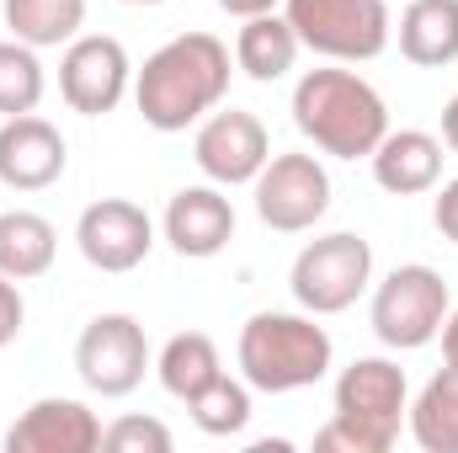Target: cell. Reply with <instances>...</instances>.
I'll return each mask as SVG.
<instances>
[{"instance_id":"603a6c76","label":"cell","mask_w":458,"mask_h":453,"mask_svg":"<svg viewBox=\"0 0 458 453\" xmlns=\"http://www.w3.org/2000/svg\"><path fill=\"white\" fill-rule=\"evenodd\" d=\"M187 416H192L198 432H208V438H240V432L250 427V384L219 373L208 389H198V395L187 400Z\"/></svg>"},{"instance_id":"9a60e30c","label":"cell","mask_w":458,"mask_h":453,"mask_svg":"<svg viewBox=\"0 0 458 453\" xmlns=\"http://www.w3.org/2000/svg\"><path fill=\"white\" fill-rule=\"evenodd\" d=\"M165 240H171V251L176 256H187V261H208V256H219L229 240H234V209H229V198L208 182V187H182L171 203H165Z\"/></svg>"},{"instance_id":"44dd1931","label":"cell","mask_w":458,"mask_h":453,"mask_svg":"<svg viewBox=\"0 0 458 453\" xmlns=\"http://www.w3.org/2000/svg\"><path fill=\"white\" fill-rule=\"evenodd\" d=\"M405 422H411V438H416L421 453H458V368L454 363L421 384V395L411 400Z\"/></svg>"},{"instance_id":"6da1fadb","label":"cell","mask_w":458,"mask_h":453,"mask_svg":"<svg viewBox=\"0 0 458 453\" xmlns=\"http://www.w3.org/2000/svg\"><path fill=\"white\" fill-rule=\"evenodd\" d=\"M229 91V48L214 32H182L160 43L133 75L139 117L155 133H182L214 113Z\"/></svg>"},{"instance_id":"277c9868","label":"cell","mask_w":458,"mask_h":453,"mask_svg":"<svg viewBox=\"0 0 458 453\" xmlns=\"http://www.w3.org/2000/svg\"><path fill=\"white\" fill-rule=\"evenodd\" d=\"M240 379L261 395H293L310 389L331 373L336 346L326 337V326H315V315H293V310H261L240 326Z\"/></svg>"},{"instance_id":"2e32d148","label":"cell","mask_w":458,"mask_h":453,"mask_svg":"<svg viewBox=\"0 0 458 453\" xmlns=\"http://www.w3.org/2000/svg\"><path fill=\"white\" fill-rule=\"evenodd\" d=\"M368 160H373V182L394 198H416L443 182V139L427 128H389Z\"/></svg>"},{"instance_id":"8fae6325","label":"cell","mask_w":458,"mask_h":453,"mask_svg":"<svg viewBox=\"0 0 458 453\" xmlns=\"http://www.w3.org/2000/svg\"><path fill=\"white\" fill-rule=\"evenodd\" d=\"M192 160L198 171L214 182V187H245L261 176V166L272 160V139H267V123L256 113H214L198 123V139H192Z\"/></svg>"},{"instance_id":"5bb4252c","label":"cell","mask_w":458,"mask_h":453,"mask_svg":"<svg viewBox=\"0 0 458 453\" xmlns=\"http://www.w3.org/2000/svg\"><path fill=\"white\" fill-rule=\"evenodd\" d=\"M91 449H102V422L86 400H70V395L32 400L5 432V453H91Z\"/></svg>"},{"instance_id":"d6986e66","label":"cell","mask_w":458,"mask_h":453,"mask_svg":"<svg viewBox=\"0 0 458 453\" xmlns=\"http://www.w3.org/2000/svg\"><path fill=\"white\" fill-rule=\"evenodd\" d=\"M59 256V235L43 214L32 209H5L0 214V272L16 278V283H32L54 267Z\"/></svg>"},{"instance_id":"30bf717a","label":"cell","mask_w":458,"mask_h":453,"mask_svg":"<svg viewBox=\"0 0 458 453\" xmlns=\"http://www.w3.org/2000/svg\"><path fill=\"white\" fill-rule=\"evenodd\" d=\"M128 86H133V64H128V48L117 38L86 32V38H70L64 43L59 97L70 102V113H81V117L117 113V102L128 97Z\"/></svg>"},{"instance_id":"83f0119b","label":"cell","mask_w":458,"mask_h":453,"mask_svg":"<svg viewBox=\"0 0 458 453\" xmlns=\"http://www.w3.org/2000/svg\"><path fill=\"white\" fill-rule=\"evenodd\" d=\"M219 11H229V16H261V11H277V0H219Z\"/></svg>"},{"instance_id":"4dcf8cb0","label":"cell","mask_w":458,"mask_h":453,"mask_svg":"<svg viewBox=\"0 0 458 453\" xmlns=\"http://www.w3.org/2000/svg\"><path fill=\"white\" fill-rule=\"evenodd\" d=\"M123 5H165V0H123Z\"/></svg>"},{"instance_id":"7c38bea8","label":"cell","mask_w":458,"mask_h":453,"mask_svg":"<svg viewBox=\"0 0 458 453\" xmlns=\"http://www.w3.org/2000/svg\"><path fill=\"white\" fill-rule=\"evenodd\" d=\"M75 245L97 272H133L155 245V219L128 198H102L81 214Z\"/></svg>"},{"instance_id":"d4e9b609","label":"cell","mask_w":458,"mask_h":453,"mask_svg":"<svg viewBox=\"0 0 458 453\" xmlns=\"http://www.w3.org/2000/svg\"><path fill=\"white\" fill-rule=\"evenodd\" d=\"M102 449L113 453H171L176 438L160 416H117L113 427H102Z\"/></svg>"},{"instance_id":"7a4b0ae2","label":"cell","mask_w":458,"mask_h":453,"mask_svg":"<svg viewBox=\"0 0 458 453\" xmlns=\"http://www.w3.org/2000/svg\"><path fill=\"white\" fill-rule=\"evenodd\" d=\"M288 113H293V128L320 155H336V160H368L378 150V139L389 133L384 97L357 70H342V64L299 75Z\"/></svg>"},{"instance_id":"ffe728a7","label":"cell","mask_w":458,"mask_h":453,"mask_svg":"<svg viewBox=\"0 0 458 453\" xmlns=\"http://www.w3.org/2000/svg\"><path fill=\"white\" fill-rule=\"evenodd\" d=\"M155 373H160L165 395L187 406L198 389H208V384L225 373V357H219V346H214V337H208V331H176V337L160 346Z\"/></svg>"},{"instance_id":"9c48e42d","label":"cell","mask_w":458,"mask_h":453,"mask_svg":"<svg viewBox=\"0 0 458 453\" xmlns=\"http://www.w3.org/2000/svg\"><path fill=\"white\" fill-rule=\"evenodd\" d=\"M75 373L102 400L133 395L144 384V373H149V337H144V326L133 315H123V310L97 315L81 331V341H75Z\"/></svg>"},{"instance_id":"4fadbf2b","label":"cell","mask_w":458,"mask_h":453,"mask_svg":"<svg viewBox=\"0 0 458 453\" xmlns=\"http://www.w3.org/2000/svg\"><path fill=\"white\" fill-rule=\"evenodd\" d=\"M64 166H70V144L48 117L21 113L0 123V182L11 192H43L64 176Z\"/></svg>"},{"instance_id":"f1b7e54d","label":"cell","mask_w":458,"mask_h":453,"mask_svg":"<svg viewBox=\"0 0 458 453\" xmlns=\"http://www.w3.org/2000/svg\"><path fill=\"white\" fill-rule=\"evenodd\" d=\"M443 363L458 368V310H448V321H443Z\"/></svg>"},{"instance_id":"484cf974","label":"cell","mask_w":458,"mask_h":453,"mask_svg":"<svg viewBox=\"0 0 458 453\" xmlns=\"http://www.w3.org/2000/svg\"><path fill=\"white\" fill-rule=\"evenodd\" d=\"M21 326H27V299H21L16 278L0 272V346H11V341L21 337Z\"/></svg>"},{"instance_id":"f546056e","label":"cell","mask_w":458,"mask_h":453,"mask_svg":"<svg viewBox=\"0 0 458 453\" xmlns=\"http://www.w3.org/2000/svg\"><path fill=\"white\" fill-rule=\"evenodd\" d=\"M443 144H448V150L458 155V97L448 102V107H443Z\"/></svg>"},{"instance_id":"7402d4cb","label":"cell","mask_w":458,"mask_h":453,"mask_svg":"<svg viewBox=\"0 0 458 453\" xmlns=\"http://www.w3.org/2000/svg\"><path fill=\"white\" fill-rule=\"evenodd\" d=\"M86 0H5V27L27 48H59L81 38Z\"/></svg>"},{"instance_id":"5b68a950","label":"cell","mask_w":458,"mask_h":453,"mask_svg":"<svg viewBox=\"0 0 458 453\" xmlns=\"http://www.w3.org/2000/svg\"><path fill=\"white\" fill-rule=\"evenodd\" d=\"M288 27L304 48L331 64H368L389 48L394 16L384 0H283Z\"/></svg>"},{"instance_id":"8992f818","label":"cell","mask_w":458,"mask_h":453,"mask_svg":"<svg viewBox=\"0 0 458 453\" xmlns=\"http://www.w3.org/2000/svg\"><path fill=\"white\" fill-rule=\"evenodd\" d=\"M454 299H448V283L437 267L427 261H405L394 267L378 288H373V304H368V321H373V337L394 352H416V346H432L443 337V321H448Z\"/></svg>"},{"instance_id":"cb8c5ba5","label":"cell","mask_w":458,"mask_h":453,"mask_svg":"<svg viewBox=\"0 0 458 453\" xmlns=\"http://www.w3.org/2000/svg\"><path fill=\"white\" fill-rule=\"evenodd\" d=\"M38 102H43V64H38V48L5 38V43H0V117L38 113Z\"/></svg>"},{"instance_id":"52a82bcc","label":"cell","mask_w":458,"mask_h":453,"mask_svg":"<svg viewBox=\"0 0 458 453\" xmlns=\"http://www.w3.org/2000/svg\"><path fill=\"white\" fill-rule=\"evenodd\" d=\"M368 283H373V245L362 235H352V229L310 240L293 256V272H288V288H293L299 310H310V315L352 310L368 294Z\"/></svg>"},{"instance_id":"3957f363","label":"cell","mask_w":458,"mask_h":453,"mask_svg":"<svg viewBox=\"0 0 458 453\" xmlns=\"http://www.w3.org/2000/svg\"><path fill=\"white\" fill-rule=\"evenodd\" d=\"M411 411L405 368L389 357H357L336 373V411L315 432L320 453H389Z\"/></svg>"},{"instance_id":"e0dca14e","label":"cell","mask_w":458,"mask_h":453,"mask_svg":"<svg viewBox=\"0 0 458 453\" xmlns=\"http://www.w3.org/2000/svg\"><path fill=\"white\" fill-rule=\"evenodd\" d=\"M400 54L421 70H443L458 59V0H411L400 11Z\"/></svg>"},{"instance_id":"4316f807","label":"cell","mask_w":458,"mask_h":453,"mask_svg":"<svg viewBox=\"0 0 458 453\" xmlns=\"http://www.w3.org/2000/svg\"><path fill=\"white\" fill-rule=\"evenodd\" d=\"M432 225L443 229V240L458 245V176L443 182V192H437V203H432Z\"/></svg>"},{"instance_id":"ac0fdd59","label":"cell","mask_w":458,"mask_h":453,"mask_svg":"<svg viewBox=\"0 0 458 453\" xmlns=\"http://www.w3.org/2000/svg\"><path fill=\"white\" fill-rule=\"evenodd\" d=\"M299 32L288 27V16H277V11H261V16H245V27H240V38H234V64L250 75V81H261V86H272V81H283L293 64H299Z\"/></svg>"},{"instance_id":"ba28073f","label":"cell","mask_w":458,"mask_h":453,"mask_svg":"<svg viewBox=\"0 0 458 453\" xmlns=\"http://www.w3.org/2000/svg\"><path fill=\"white\" fill-rule=\"evenodd\" d=\"M250 187H256V219L277 235H304L331 209V171L304 150L272 155Z\"/></svg>"}]
</instances>
